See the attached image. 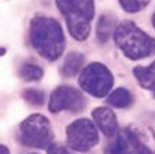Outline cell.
Returning a JSON list of instances; mask_svg holds the SVG:
<instances>
[{"label":"cell","instance_id":"e0dca14e","mask_svg":"<svg viewBox=\"0 0 155 154\" xmlns=\"http://www.w3.org/2000/svg\"><path fill=\"white\" fill-rule=\"evenodd\" d=\"M47 149H48V154H70L67 148H64L62 145H56V143H51Z\"/></svg>","mask_w":155,"mask_h":154},{"label":"cell","instance_id":"5bb4252c","mask_svg":"<svg viewBox=\"0 0 155 154\" xmlns=\"http://www.w3.org/2000/svg\"><path fill=\"white\" fill-rule=\"evenodd\" d=\"M19 75L25 81H39L44 76V70L41 66H37L34 62H25L22 64Z\"/></svg>","mask_w":155,"mask_h":154},{"label":"cell","instance_id":"d6986e66","mask_svg":"<svg viewBox=\"0 0 155 154\" xmlns=\"http://www.w3.org/2000/svg\"><path fill=\"white\" fill-rule=\"evenodd\" d=\"M152 25H153V28H155V12H153V16H152Z\"/></svg>","mask_w":155,"mask_h":154},{"label":"cell","instance_id":"4fadbf2b","mask_svg":"<svg viewBox=\"0 0 155 154\" xmlns=\"http://www.w3.org/2000/svg\"><path fill=\"white\" fill-rule=\"evenodd\" d=\"M84 59H85V56L82 53H78V51H71V53H68L65 61H64V66H62V75L68 76V78L70 76H74L78 72L82 70Z\"/></svg>","mask_w":155,"mask_h":154},{"label":"cell","instance_id":"9c48e42d","mask_svg":"<svg viewBox=\"0 0 155 154\" xmlns=\"http://www.w3.org/2000/svg\"><path fill=\"white\" fill-rule=\"evenodd\" d=\"M92 117H93L95 126H98L99 131L106 137L112 139L120 131L118 121H116V115L110 108H96L92 112Z\"/></svg>","mask_w":155,"mask_h":154},{"label":"cell","instance_id":"8fae6325","mask_svg":"<svg viewBox=\"0 0 155 154\" xmlns=\"http://www.w3.org/2000/svg\"><path fill=\"white\" fill-rule=\"evenodd\" d=\"M134 76L137 78L138 84L149 91H155V61L150 62L146 67H135L134 69Z\"/></svg>","mask_w":155,"mask_h":154},{"label":"cell","instance_id":"52a82bcc","mask_svg":"<svg viewBox=\"0 0 155 154\" xmlns=\"http://www.w3.org/2000/svg\"><path fill=\"white\" fill-rule=\"evenodd\" d=\"M113 140L106 146V154H153L135 128L118 131Z\"/></svg>","mask_w":155,"mask_h":154},{"label":"cell","instance_id":"3957f363","mask_svg":"<svg viewBox=\"0 0 155 154\" xmlns=\"http://www.w3.org/2000/svg\"><path fill=\"white\" fill-rule=\"evenodd\" d=\"M56 5L65 17L70 34L76 41H85L95 16L93 0H56Z\"/></svg>","mask_w":155,"mask_h":154},{"label":"cell","instance_id":"ba28073f","mask_svg":"<svg viewBox=\"0 0 155 154\" xmlns=\"http://www.w3.org/2000/svg\"><path fill=\"white\" fill-rule=\"evenodd\" d=\"M87 104L84 95L71 86H59L56 87L48 101L50 112L58 114L61 111L81 112Z\"/></svg>","mask_w":155,"mask_h":154},{"label":"cell","instance_id":"30bf717a","mask_svg":"<svg viewBox=\"0 0 155 154\" xmlns=\"http://www.w3.org/2000/svg\"><path fill=\"white\" fill-rule=\"evenodd\" d=\"M107 104L118 109H127L134 104V95L124 87H118L107 95Z\"/></svg>","mask_w":155,"mask_h":154},{"label":"cell","instance_id":"8992f818","mask_svg":"<svg viewBox=\"0 0 155 154\" xmlns=\"http://www.w3.org/2000/svg\"><path fill=\"white\" fill-rule=\"evenodd\" d=\"M99 142L98 129L92 120L79 118L67 126V143L71 149L85 152Z\"/></svg>","mask_w":155,"mask_h":154},{"label":"cell","instance_id":"277c9868","mask_svg":"<svg viewBox=\"0 0 155 154\" xmlns=\"http://www.w3.org/2000/svg\"><path fill=\"white\" fill-rule=\"evenodd\" d=\"M19 142L25 146L48 148L53 140L50 121L41 114H33L19 126Z\"/></svg>","mask_w":155,"mask_h":154},{"label":"cell","instance_id":"7c38bea8","mask_svg":"<svg viewBox=\"0 0 155 154\" xmlns=\"http://www.w3.org/2000/svg\"><path fill=\"white\" fill-rule=\"evenodd\" d=\"M115 22H116V17L112 14H102L99 17L96 23V37L101 44H106L109 41V37L115 28Z\"/></svg>","mask_w":155,"mask_h":154},{"label":"cell","instance_id":"6da1fadb","mask_svg":"<svg viewBox=\"0 0 155 154\" xmlns=\"http://www.w3.org/2000/svg\"><path fill=\"white\" fill-rule=\"evenodd\" d=\"M30 42L37 53L48 61H56L65 48L61 23L53 17L45 16H36L31 20Z\"/></svg>","mask_w":155,"mask_h":154},{"label":"cell","instance_id":"9a60e30c","mask_svg":"<svg viewBox=\"0 0 155 154\" xmlns=\"http://www.w3.org/2000/svg\"><path fill=\"white\" fill-rule=\"evenodd\" d=\"M22 97L33 106H44L45 103V94L42 91H37V89H25L22 92Z\"/></svg>","mask_w":155,"mask_h":154},{"label":"cell","instance_id":"ffe728a7","mask_svg":"<svg viewBox=\"0 0 155 154\" xmlns=\"http://www.w3.org/2000/svg\"><path fill=\"white\" fill-rule=\"evenodd\" d=\"M153 97H155V91H153Z\"/></svg>","mask_w":155,"mask_h":154},{"label":"cell","instance_id":"2e32d148","mask_svg":"<svg viewBox=\"0 0 155 154\" xmlns=\"http://www.w3.org/2000/svg\"><path fill=\"white\" fill-rule=\"evenodd\" d=\"M118 2L126 12H138L144 9L150 0H118Z\"/></svg>","mask_w":155,"mask_h":154},{"label":"cell","instance_id":"7a4b0ae2","mask_svg":"<svg viewBox=\"0 0 155 154\" xmlns=\"http://www.w3.org/2000/svg\"><path fill=\"white\" fill-rule=\"evenodd\" d=\"M113 39L129 59H143L155 53V39L143 31L135 22L124 20L113 30Z\"/></svg>","mask_w":155,"mask_h":154},{"label":"cell","instance_id":"5b68a950","mask_svg":"<svg viewBox=\"0 0 155 154\" xmlns=\"http://www.w3.org/2000/svg\"><path fill=\"white\" fill-rule=\"evenodd\" d=\"M79 86L84 92L96 98H104L113 87V75L104 64L92 62L81 70Z\"/></svg>","mask_w":155,"mask_h":154},{"label":"cell","instance_id":"ac0fdd59","mask_svg":"<svg viewBox=\"0 0 155 154\" xmlns=\"http://www.w3.org/2000/svg\"><path fill=\"white\" fill-rule=\"evenodd\" d=\"M0 154H9V149L5 145H0Z\"/></svg>","mask_w":155,"mask_h":154}]
</instances>
